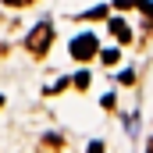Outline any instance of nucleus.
Instances as JSON below:
<instances>
[{
  "label": "nucleus",
  "instance_id": "6",
  "mask_svg": "<svg viewBox=\"0 0 153 153\" xmlns=\"http://www.w3.org/2000/svg\"><path fill=\"white\" fill-rule=\"evenodd\" d=\"M4 4H7V7H29L32 0H4Z\"/></svg>",
  "mask_w": 153,
  "mask_h": 153
},
{
  "label": "nucleus",
  "instance_id": "8",
  "mask_svg": "<svg viewBox=\"0 0 153 153\" xmlns=\"http://www.w3.org/2000/svg\"><path fill=\"white\" fill-rule=\"evenodd\" d=\"M4 53H7V46H4V43H0V57H4Z\"/></svg>",
  "mask_w": 153,
  "mask_h": 153
},
{
  "label": "nucleus",
  "instance_id": "4",
  "mask_svg": "<svg viewBox=\"0 0 153 153\" xmlns=\"http://www.w3.org/2000/svg\"><path fill=\"white\" fill-rule=\"evenodd\" d=\"M117 57H121L117 50H103V53H100V61H103L107 68H111V64H117Z\"/></svg>",
  "mask_w": 153,
  "mask_h": 153
},
{
  "label": "nucleus",
  "instance_id": "3",
  "mask_svg": "<svg viewBox=\"0 0 153 153\" xmlns=\"http://www.w3.org/2000/svg\"><path fill=\"white\" fill-rule=\"evenodd\" d=\"M111 29H114V36L121 39V43H128V39H132V32H128V25H125L121 18H114V22H111Z\"/></svg>",
  "mask_w": 153,
  "mask_h": 153
},
{
  "label": "nucleus",
  "instance_id": "1",
  "mask_svg": "<svg viewBox=\"0 0 153 153\" xmlns=\"http://www.w3.org/2000/svg\"><path fill=\"white\" fill-rule=\"evenodd\" d=\"M50 43H53V25H50V22H39L36 29L25 36V50H29L32 57H43V53L50 50Z\"/></svg>",
  "mask_w": 153,
  "mask_h": 153
},
{
  "label": "nucleus",
  "instance_id": "9",
  "mask_svg": "<svg viewBox=\"0 0 153 153\" xmlns=\"http://www.w3.org/2000/svg\"><path fill=\"white\" fill-rule=\"evenodd\" d=\"M146 153H153V139H150V146H146Z\"/></svg>",
  "mask_w": 153,
  "mask_h": 153
},
{
  "label": "nucleus",
  "instance_id": "7",
  "mask_svg": "<svg viewBox=\"0 0 153 153\" xmlns=\"http://www.w3.org/2000/svg\"><path fill=\"white\" fill-rule=\"evenodd\" d=\"M89 153H103V143H89Z\"/></svg>",
  "mask_w": 153,
  "mask_h": 153
},
{
  "label": "nucleus",
  "instance_id": "5",
  "mask_svg": "<svg viewBox=\"0 0 153 153\" xmlns=\"http://www.w3.org/2000/svg\"><path fill=\"white\" fill-rule=\"evenodd\" d=\"M75 85H78V89H85V85H89V75H85V71H82V75H75Z\"/></svg>",
  "mask_w": 153,
  "mask_h": 153
},
{
  "label": "nucleus",
  "instance_id": "2",
  "mask_svg": "<svg viewBox=\"0 0 153 153\" xmlns=\"http://www.w3.org/2000/svg\"><path fill=\"white\" fill-rule=\"evenodd\" d=\"M71 57H75V61H89V57H96V36H93V32L75 36V39H71Z\"/></svg>",
  "mask_w": 153,
  "mask_h": 153
}]
</instances>
